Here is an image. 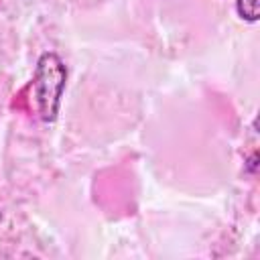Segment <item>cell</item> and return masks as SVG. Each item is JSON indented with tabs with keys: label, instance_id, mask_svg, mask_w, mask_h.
Here are the masks:
<instances>
[{
	"label": "cell",
	"instance_id": "cell-2",
	"mask_svg": "<svg viewBox=\"0 0 260 260\" xmlns=\"http://www.w3.org/2000/svg\"><path fill=\"white\" fill-rule=\"evenodd\" d=\"M236 12L242 20L256 22L258 20V0H236Z\"/></svg>",
	"mask_w": 260,
	"mask_h": 260
},
{
	"label": "cell",
	"instance_id": "cell-1",
	"mask_svg": "<svg viewBox=\"0 0 260 260\" xmlns=\"http://www.w3.org/2000/svg\"><path fill=\"white\" fill-rule=\"evenodd\" d=\"M67 83V67L61 57L53 51H45L35 65V75L30 81V104L37 116L51 124L59 116L61 98Z\"/></svg>",
	"mask_w": 260,
	"mask_h": 260
}]
</instances>
